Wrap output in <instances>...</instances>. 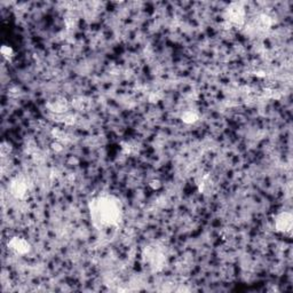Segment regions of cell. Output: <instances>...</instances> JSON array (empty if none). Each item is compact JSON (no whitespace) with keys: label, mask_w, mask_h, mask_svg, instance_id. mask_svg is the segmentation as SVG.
I'll return each mask as SVG.
<instances>
[{"label":"cell","mask_w":293,"mask_h":293,"mask_svg":"<svg viewBox=\"0 0 293 293\" xmlns=\"http://www.w3.org/2000/svg\"><path fill=\"white\" fill-rule=\"evenodd\" d=\"M88 210L90 221L97 229L117 227L124 218L122 201L110 193H101L93 197L88 203Z\"/></svg>","instance_id":"1"},{"label":"cell","mask_w":293,"mask_h":293,"mask_svg":"<svg viewBox=\"0 0 293 293\" xmlns=\"http://www.w3.org/2000/svg\"><path fill=\"white\" fill-rule=\"evenodd\" d=\"M142 259L144 264L154 271L162 270L166 265V252L162 247L157 244H152L145 247L142 252Z\"/></svg>","instance_id":"2"},{"label":"cell","mask_w":293,"mask_h":293,"mask_svg":"<svg viewBox=\"0 0 293 293\" xmlns=\"http://www.w3.org/2000/svg\"><path fill=\"white\" fill-rule=\"evenodd\" d=\"M226 22L229 27H242L247 21V12L242 4L232 3L225 12Z\"/></svg>","instance_id":"3"},{"label":"cell","mask_w":293,"mask_h":293,"mask_svg":"<svg viewBox=\"0 0 293 293\" xmlns=\"http://www.w3.org/2000/svg\"><path fill=\"white\" fill-rule=\"evenodd\" d=\"M30 191V182L25 176H16L10 183V192L17 200H24Z\"/></svg>","instance_id":"4"},{"label":"cell","mask_w":293,"mask_h":293,"mask_svg":"<svg viewBox=\"0 0 293 293\" xmlns=\"http://www.w3.org/2000/svg\"><path fill=\"white\" fill-rule=\"evenodd\" d=\"M292 214L287 211H283V212L278 213L274 220L275 230L279 234H283L284 236H291L292 234Z\"/></svg>","instance_id":"5"},{"label":"cell","mask_w":293,"mask_h":293,"mask_svg":"<svg viewBox=\"0 0 293 293\" xmlns=\"http://www.w3.org/2000/svg\"><path fill=\"white\" fill-rule=\"evenodd\" d=\"M7 248L17 256H25L31 251V244L21 236L11 237L7 242Z\"/></svg>","instance_id":"6"},{"label":"cell","mask_w":293,"mask_h":293,"mask_svg":"<svg viewBox=\"0 0 293 293\" xmlns=\"http://www.w3.org/2000/svg\"><path fill=\"white\" fill-rule=\"evenodd\" d=\"M198 190L202 193H211L214 187V181L209 173H203L197 178Z\"/></svg>","instance_id":"7"},{"label":"cell","mask_w":293,"mask_h":293,"mask_svg":"<svg viewBox=\"0 0 293 293\" xmlns=\"http://www.w3.org/2000/svg\"><path fill=\"white\" fill-rule=\"evenodd\" d=\"M198 119H200V116L193 110H186L181 115V120H182V123L187 125L195 124L196 122H198Z\"/></svg>","instance_id":"8"},{"label":"cell","mask_w":293,"mask_h":293,"mask_svg":"<svg viewBox=\"0 0 293 293\" xmlns=\"http://www.w3.org/2000/svg\"><path fill=\"white\" fill-rule=\"evenodd\" d=\"M2 55H3V58L6 60V61H12L13 58H14V51H13V48L11 46H8V45H3L2 46Z\"/></svg>","instance_id":"9"},{"label":"cell","mask_w":293,"mask_h":293,"mask_svg":"<svg viewBox=\"0 0 293 293\" xmlns=\"http://www.w3.org/2000/svg\"><path fill=\"white\" fill-rule=\"evenodd\" d=\"M12 149H13V146L10 142L4 141L2 143V146H0V153H2V156L3 157L8 156V155L12 153Z\"/></svg>","instance_id":"10"},{"label":"cell","mask_w":293,"mask_h":293,"mask_svg":"<svg viewBox=\"0 0 293 293\" xmlns=\"http://www.w3.org/2000/svg\"><path fill=\"white\" fill-rule=\"evenodd\" d=\"M149 186H150V188L153 189V190H158V189H161V187H162V182L158 179H154V180L150 181Z\"/></svg>","instance_id":"11"},{"label":"cell","mask_w":293,"mask_h":293,"mask_svg":"<svg viewBox=\"0 0 293 293\" xmlns=\"http://www.w3.org/2000/svg\"><path fill=\"white\" fill-rule=\"evenodd\" d=\"M52 149H53L55 153H61L63 150V145L60 141H55L52 143Z\"/></svg>","instance_id":"12"}]
</instances>
